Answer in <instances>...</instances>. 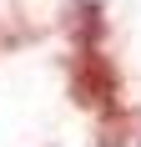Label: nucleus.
I'll use <instances>...</instances> for the list:
<instances>
[{
	"label": "nucleus",
	"mask_w": 141,
	"mask_h": 147,
	"mask_svg": "<svg viewBox=\"0 0 141 147\" xmlns=\"http://www.w3.org/2000/svg\"><path fill=\"white\" fill-rule=\"evenodd\" d=\"M0 46H5V41H0Z\"/></svg>",
	"instance_id": "nucleus-4"
},
{
	"label": "nucleus",
	"mask_w": 141,
	"mask_h": 147,
	"mask_svg": "<svg viewBox=\"0 0 141 147\" xmlns=\"http://www.w3.org/2000/svg\"><path fill=\"white\" fill-rule=\"evenodd\" d=\"M66 30H70V41H76V51H101L106 30H111L106 5L101 0H66Z\"/></svg>",
	"instance_id": "nucleus-2"
},
{
	"label": "nucleus",
	"mask_w": 141,
	"mask_h": 147,
	"mask_svg": "<svg viewBox=\"0 0 141 147\" xmlns=\"http://www.w3.org/2000/svg\"><path fill=\"white\" fill-rule=\"evenodd\" d=\"M126 127H131V112H121V107L101 112V132H96V147H126Z\"/></svg>",
	"instance_id": "nucleus-3"
},
{
	"label": "nucleus",
	"mask_w": 141,
	"mask_h": 147,
	"mask_svg": "<svg viewBox=\"0 0 141 147\" xmlns=\"http://www.w3.org/2000/svg\"><path fill=\"white\" fill-rule=\"evenodd\" d=\"M66 71H70L66 91H70L76 107H86V112H111V107H121V71H116V61L106 51H70Z\"/></svg>",
	"instance_id": "nucleus-1"
}]
</instances>
